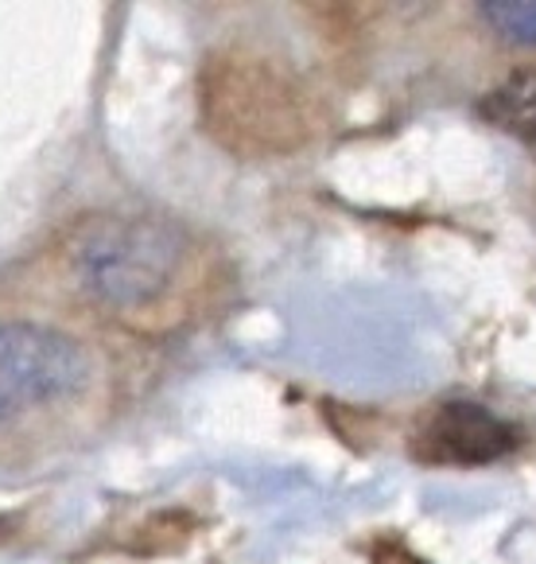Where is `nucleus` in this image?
Instances as JSON below:
<instances>
[{
	"instance_id": "20e7f679",
	"label": "nucleus",
	"mask_w": 536,
	"mask_h": 564,
	"mask_svg": "<svg viewBox=\"0 0 536 564\" xmlns=\"http://www.w3.org/2000/svg\"><path fill=\"white\" fill-rule=\"evenodd\" d=\"M517 444H521L517 424L502 421L497 413H490L486 405H474V401H447L413 436V459L451 464V467H479L510 456Z\"/></svg>"
},
{
	"instance_id": "423d86ee",
	"label": "nucleus",
	"mask_w": 536,
	"mask_h": 564,
	"mask_svg": "<svg viewBox=\"0 0 536 564\" xmlns=\"http://www.w3.org/2000/svg\"><path fill=\"white\" fill-rule=\"evenodd\" d=\"M479 12L486 17V24L494 28V32L505 35V40L536 47V4H521V0L497 4V0H486V4H479Z\"/></svg>"
},
{
	"instance_id": "39448f33",
	"label": "nucleus",
	"mask_w": 536,
	"mask_h": 564,
	"mask_svg": "<svg viewBox=\"0 0 536 564\" xmlns=\"http://www.w3.org/2000/svg\"><path fill=\"white\" fill-rule=\"evenodd\" d=\"M479 117L536 156V67H517L490 94H482Z\"/></svg>"
},
{
	"instance_id": "7ed1b4c3",
	"label": "nucleus",
	"mask_w": 536,
	"mask_h": 564,
	"mask_svg": "<svg viewBox=\"0 0 536 564\" xmlns=\"http://www.w3.org/2000/svg\"><path fill=\"white\" fill-rule=\"evenodd\" d=\"M90 386L94 355L75 335L40 324L0 327V436L66 413Z\"/></svg>"
},
{
	"instance_id": "f03ea898",
	"label": "nucleus",
	"mask_w": 536,
	"mask_h": 564,
	"mask_svg": "<svg viewBox=\"0 0 536 564\" xmlns=\"http://www.w3.org/2000/svg\"><path fill=\"white\" fill-rule=\"evenodd\" d=\"M203 129L233 156H284L311 141V106L299 83L273 58L218 51L198 75Z\"/></svg>"
},
{
	"instance_id": "f257e3e1",
	"label": "nucleus",
	"mask_w": 536,
	"mask_h": 564,
	"mask_svg": "<svg viewBox=\"0 0 536 564\" xmlns=\"http://www.w3.org/2000/svg\"><path fill=\"white\" fill-rule=\"evenodd\" d=\"M63 273L106 319L144 327L179 304L195 273V238L152 210H94L63 234Z\"/></svg>"
}]
</instances>
